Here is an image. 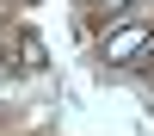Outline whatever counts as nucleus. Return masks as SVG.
<instances>
[{"instance_id":"nucleus-1","label":"nucleus","mask_w":154,"mask_h":136,"mask_svg":"<svg viewBox=\"0 0 154 136\" xmlns=\"http://www.w3.org/2000/svg\"><path fill=\"white\" fill-rule=\"evenodd\" d=\"M148 43H154V25H148V19H123L117 31H105L99 62H111V68H136V62L148 56Z\"/></svg>"},{"instance_id":"nucleus-2","label":"nucleus","mask_w":154,"mask_h":136,"mask_svg":"<svg viewBox=\"0 0 154 136\" xmlns=\"http://www.w3.org/2000/svg\"><path fill=\"white\" fill-rule=\"evenodd\" d=\"M43 62H49V49H43L37 31H19V37H12V74H43Z\"/></svg>"},{"instance_id":"nucleus-3","label":"nucleus","mask_w":154,"mask_h":136,"mask_svg":"<svg viewBox=\"0 0 154 136\" xmlns=\"http://www.w3.org/2000/svg\"><path fill=\"white\" fill-rule=\"evenodd\" d=\"M123 6H130V0H105V12H123Z\"/></svg>"}]
</instances>
